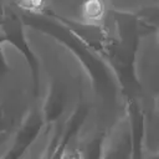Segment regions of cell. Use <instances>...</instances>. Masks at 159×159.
I'll return each instance as SVG.
<instances>
[{
    "mask_svg": "<svg viewBox=\"0 0 159 159\" xmlns=\"http://www.w3.org/2000/svg\"><path fill=\"white\" fill-rule=\"evenodd\" d=\"M86 14L88 15V17L91 19H96L101 15L102 12V4L99 0H89L84 7Z\"/></svg>",
    "mask_w": 159,
    "mask_h": 159,
    "instance_id": "6da1fadb",
    "label": "cell"
}]
</instances>
